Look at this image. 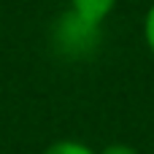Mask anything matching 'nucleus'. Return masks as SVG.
Here are the masks:
<instances>
[{
	"label": "nucleus",
	"instance_id": "nucleus-1",
	"mask_svg": "<svg viewBox=\"0 0 154 154\" xmlns=\"http://www.w3.org/2000/svg\"><path fill=\"white\" fill-rule=\"evenodd\" d=\"M97 30H100L97 24H89L73 14H65L57 24V43H65V51H70V54H76V51L81 54V51H87L89 43L97 41Z\"/></svg>",
	"mask_w": 154,
	"mask_h": 154
},
{
	"label": "nucleus",
	"instance_id": "nucleus-2",
	"mask_svg": "<svg viewBox=\"0 0 154 154\" xmlns=\"http://www.w3.org/2000/svg\"><path fill=\"white\" fill-rule=\"evenodd\" d=\"M116 0H70V14L79 16L81 22H89V24H97L114 11Z\"/></svg>",
	"mask_w": 154,
	"mask_h": 154
},
{
	"label": "nucleus",
	"instance_id": "nucleus-3",
	"mask_svg": "<svg viewBox=\"0 0 154 154\" xmlns=\"http://www.w3.org/2000/svg\"><path fill=\"white\" fill-rule=\"evenodd\" d=\"M43 154H95V152L84 143H76V141H60V143H51Z\"/></svg>",
	"mask_w": 154,
	"mask_h": 154
},
{
	"label": "nucleus",
	"instance_id": "nucleus-4",
	"mask_svg": "<svg viewBox=\"0 0 154 154\" xmlns=\"http://www.w3.org/2000/svg\"><path fill=\"white\" fill-rule=\"evenodd\" d=\"M143 35H146L149 49L154 51V5L149 8V14H146V22H143Z\"/></svg>",
	"mask_w": 154,
	"mask_h": 154
},
{
	"label": "nucleus",
	"instance_id": "nucleus-5",
	"mask_svg": "<svg viewBox=\"0 0 154 154\" xmlns=\"http://www.w3.org/2000/svg\"><path fill=\"white\" fill-rule=\"evenodd\" d=\"M103 154H135V149H130L125 143H114V146H106Z\"/></svg>",
	"mask_w": 154,
	"mask_h": 154
}]
</instances>
